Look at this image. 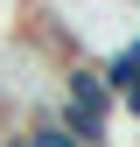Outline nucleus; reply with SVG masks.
Masks as SVG:
<instances>
[{
    "mask_svg": "<svg viewBox=\"0 0 140 147\" xmlns=\"http://www.w3.org/2000/svg\"><path fill=\"white\" fill-rule=\"evenodd\" d=\"M91 63H98L105 91H112V105L140 119V35H126L119 49H105V56H91Z\"/></svg>",
    "mask_w": 140,
    "mask_h": 147,
    "instance_id": "nucleus-2",
    "label": "nucleus"
},
{
    "mask_svg": "<svg viewBox=\"0 0 140 147\" xmlns=\"http://www.w3.org/2000/svg\"><path fill=\"white\" fill-rule=\"evenodd\" d=\"M14 133H21L28 147H84V140L70 133V126H63L56 112H42V119H28V126H14Z\"/></svg>",
    "mask_w": 140,
    "mask_h": 147,
    "instance_id": "nucleus-3",
    "label": "nucleus"
},
{
    "mask_svg": "<svg viewBox=\"0 0 140 147\" xmlns=\"http://www.w3.org/2000/svg\"><path fill=\"white\" fill-rule=\"evenodd\" d=\"M112 112H119V105H112V91H105V77H98L91 56H77V63L56 70V119H63L84 147H112V140H105Z\"/></svg>",
    "mask_w": 140,
    "mask_h": 147,
    "instance_id": "nucleus-1",
    "label": "nucleus"
},
{
    "mask_svg": "<svg viewBox=\"0 0 140 147\" xmlns=\"http://www.w3.org/2000/svg\"><path fill=\"white\" fill-rule=\"evenodd\" d=\"M0 147H28V140H21V133H0Z\"/></svg>",
    "mask_w": 140,
    "mask_h": 147,
    "instance_id": "nucleus-4",
    "label": "nucleus"
}]
</instances>
